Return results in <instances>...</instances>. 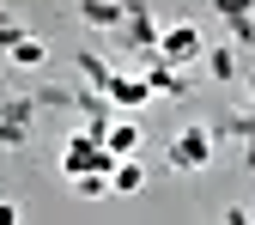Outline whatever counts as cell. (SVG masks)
<instances>
[{
    "label": "cell",
    "mask_w": 255,
    "mask_h": 225,
    "mask_svg": "<svg viewBox=\"0 0 255 225\" xmlns=\"http://www.w3.org/2000/svg\"><path fill=\"white\" fill-rule=\"evenodd\" d=\"M91 171H98V177H110L116 171V158L104 152V140L98 134H67V146H61V177H91Z\"/></svg>",
    "instance_id": "6da1fadb"
},
{
    "label": "cell",
    "mask_w": 255,
    "mask_h": 225,
    "mask_svg": "<svg viewBox=\"0 0 255 225\" xmlns=\"http://www.w3.org/2000/svg\"><path fill=\"white\" fill-rule=\"evenodd\" d=\"M207 165H213V128H207V122H188L182 134L170 140V171L195 177V171H207Z\"/></svg>",
    "instance_id": "7a4b0ae2"
},
{
    "label": "cell",
    "mask_w": 255,
    "mask_h": 225,
    "mask_svg": "<svg viewBox=\"0 0 255 225\" xmlns=\"http://www.w3.org/2000/svg\"><path fill=\"white\" fill-rule=\"evenodd\" d=\"M201 55H207V43H201V30L188 24V18H176V24L158 30V61H170V67H188V61H201Z\"/></svg>",
    "instance_id": "3957f363"
},
{
    "label": "cell",
    "mask_w": 255,
    "mask_h": 225,
    "mask_svg": "<svg viewBox=\"0 0 255 225\" xmlns=\"http://www.w3.org/2000/svg\"><path fill=\"white\" fill-rule=\"evenodd\" d=\"M110 104H128V110H140V104H152V85H146V73H110Z\"/></svg>",
    "instance_id": "277c9868"
},
{
    "label": "cell",
    "mask_w": 255,
    "mask_h": 225,
    "mask_svg": "<svg viewBox=\"0 0 255 225\" xmlns=\"http://www.w3.org/2000/svg\"><path fill=\"white\" fill-rule=\"evenodd\" d=\"M104 152L110 158H140V122H104Z\"/></svg>",
    "instance_id": "5b68a950"
},
{
    "label": "cell",
    "mask_w": 255,
    "mask_h": 225,
    "mask_svg": "<svg viewBox=\"0 0 255 225\" xmlns=\"http://www.w3.org/2000/svg\"><path fill=\"white\" fill-rule=\"evenodd\" d=\"M140 189H146L140 158H116V171H110V195H140Z\"/></svg>",
    "instance_id": "8992f818"
},
{
    "label": "cell",
    "mask_w": 255,
    "mask_h": 225,
    "mask_svg": "<svg viewBox=\"0 0 255 225\" xmlns=\"http://www.w3.org/2000/svg\"><path fill=\"white\" fill-rule=\"evenodd\" d=\"M79 18H85V24H98V30H110V24L128 18V6H122V0H79Z\"/></svg>",
    "instance_id": "52a82bcc"
},
{
    "label": "cell",
    "mask_w": 255,
    "mask_h": 225,
    "mask_svg": "<svg viewBox=\"0 0 255 225\" xmlns=\"http://www.w3.org/2000/svg\"><path fill=\"white\" fill-rule=\"evenodd\" d=\"M6 55H12V67H24V73H37L43 61H49V43H43V37H18V43H12Z\"/></svg>",
    "instance_id": "ba28073f"
},
{
    "label": "cell",
    "mask_w": 255,
    "mask_h": 225,
    "mask_svg": "<svg viewBox=\"0 0 255 225\" xmlns=\"http://www.w3.org/2000/svg\"><path fill=\"white\" fill-rule=\"evenodd\" d=\"M201 61H207L213 79H231V73H237V55H231V49H213V55H201Z\"/></svg>",
    "instance_id": "9c48e42d"
},
{
    "label": "cell",
    "mask_w": 255,
    "mask_h": 225,
    "mask_svg": "<svg viewBox=\"0 0 255 225\" xmlns=\"http://www.w3.org/2000/svg\"><path fill=\"white\" fill-rule=\"evenodd\" d=\"M73 189H79L85 201H98V195H110V177H98V171H91V177H73Z\"/></svg>",
    "instance_id": "30bf717a"
},
{
    "label": "cell",
    "mask_w": 255,
    "mask_h": 225,
    "mask_svg": "<svg viewBox=\"0 0 255 225\" xmlns=\"http://www.w3.org/2000/svg\"><path fill=\"white\" fill-rule=\"evenodd\" d=\"M249 6H255V0H213V12H225L231 24H243V12H249Z\"/></svg>",
    "instance_id": "8fae6325"
},
{
    "label": "cell",
    "mask_w": 255,
    "mask_h": 225,
    "mask_svg": "<svg viewBox=\"0 0 255 225\" xmlns=\"http://www.w3.org/2000/svg\"><path fill=\"white\" fill-rule=\"evenodd\" d=\"M18 37H24V30H18V24H12V12H0V49H12V43H18Z\"/></svg>",
    "instance_id": "7c38bea8"
},
{
    "label": "cell",
    "mask_w": 255,
    "mask_h": 225,
    "mask_svg": "<svg viewBox=\"0 0 255 225\" xmlns=\"http://www.w3.org/2000/svg\"><path fill=\"white\" fill-rule=\"evenodd\" d=\"M0 225H24V207L18 201H0Z\"/></svg>",
    "instance_id": "4fadbf2b"
}]
</instances>
